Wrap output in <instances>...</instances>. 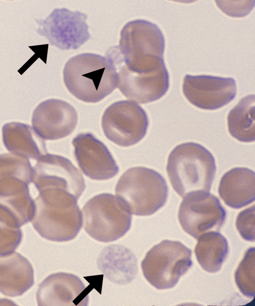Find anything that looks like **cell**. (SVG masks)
<instances>
[{
	"mask_svg": "<svg viewBox=\"0 0 255 306\" xmlns=\"http://www.w3.org/2000/svg\"><path fill=\"white\" fill-rule=\"evenodd\" d=\"M34 283L33 269L26 258L15 252L0 256L1 294L10 297L21 296Z\"/></svg>",
	"mask_w": 255,
	"mask_h": 306,
	"instance_id": "18",
	"label": "cell"
},
{
	"mask_svg": "<svg viewBox=\"0 0 255 306\" xmlns=\"http://www.w3.org/2000/svg\"><path fill=\"white\" fill-rule=\"evenodd\" d=\"M78 122L75 108L57 99L45 100L33 112L31 123L36 132L45 140H57L70 135Z\"/></svg>",
	"mask_w": 255,
	"mask_h": 306,
	"instance_id": "15",
	"label": "cell"
},
{
	"mask_svg": "<svg viewBox=\"0 0 255 306\" xmlns=\"http://www.w3.org/2000/svg\"><path fill=\"white\" fill-rule=\"evenodd\" d=\"M216 171L212 153L196 143L177 145L168 157L166 171L170 182L182 198L194 191L209 192Z\"/></svg>",
	"mask_w": 255,
	"mask_h": 306,
	"instance_id": "4",
	"label": "cell"
},
{
	"mask_svg": "<svg viewBox=\"0 0 255 306\" xmlns=\"http://www.w3.org/2000/svg\"><path fill=\"white\" fill-rule=\"evenodd\" d=\"M255 205L240 212L237 217L236 227L242 238L246 241L254 242Z\"/></svg>",
	"mask_w": 255,
	"mask_h": 306,
	"instance_id": "25",
	"label": "cell"
},
{
	"mask_svg": "<svg viewBox=\"0 0 255 306\" xmlns=\"http://www.w3.org/2000/svg\"><path fill=\"white\" fill-rule=\"evenodd\" d=\"M218 6L226 14L233 17H242L248 14L254 6L253 1H218Z\"/></svg>",
	"mask_w": 255,
	"mask_h": 306,
	"instance_id": "26",
	"label": "cell"
},
{
	"mask_svg": "<svg viewBox=\"0 0 255 306\" xmlns=\"http://www.w3.org/2000/svg\"><path fill=\"white\" fill-rule=\"evenodd\" d=\"M182 201L178 213L179 222L187 234L195 239L210 231H219L226 218L220 200L209 192L197 191Z\"/></svg>",
	"mask_w": 255,
	"mask_h": 306,
	"instance_id": "9",
	"label": "cell"
},
{
	"mask_svg": "<svg viewBox=\"0 0 255 306\" xmlns=\"http://www.w3.org/2000/svg\"><path fill=\"white\" fill-rule=\"evenodd\" d=\"M221 198L228 206L240 209L255 199V174L254 170L237 167L226 172L218 187Z\"/></svg>",
	"mask_w": 255,
	"mask_h": 306,
	"instance_id": "19",
	"label": "cell"
},
{
	"mask_svg": "<svg viewBox=\"0 0 255 306\" xmlns=\"http://www.w3.org/2000/svg\"><path fill=\"white\" fill-rule=\"evenodd\" d=\"M255 248H249L235 273V280L239 290L246 297L255 296Z\"/></svg>",
	"mask_w": 255,
	"mask_h": 306,
	"instance_id": "24",
	"label": "cell"
},
{
	"mask_svg": "<svg viewBox=\"0 0 255 306\" xmlns=\"http://www.w3.org/2000/svg\"><path fill=\"white\" fill-rule=\"evenodd\" d=\"M18 221L0 206V256L14 252L20 244L22 233Z\"/></svg>",
	"mask_w": 255,
	"mask_h": 306,
	"instance_id": "23",
	"label": "cell"
},
{
	"mask_svg": "<svg viewBox=\"0 0 255 306\" xmlns=\"http://www.w3.org/2000/svg\"><path fill=\"white\" fill-rule=\"evenodd\" d=\"M191 255L192 251L180 242L162 240L142 261L143 275L158 290L173 288L192 266Z\"/></svg>",
	"mask_w": 255,
	"mask_h": 306,
	"instance_id": "6",
	"label": "cell"
},
{
	"mask_svg": "<svg viewBox=\"0 0 255 306\" xmlns=\"http://www.w3.org/2000/svg\"><path fill=\"white\" fill-rule=\"evenodd\" d=\"M86 287L77 276L59 272L51 274L38 286V306H85Z\"/></svg>",
	"mask_w": 255,
	"mask_h": 306,
	"instance_id": "17",
	"label": "cell"
},
{
	"mask_svg": "<svg viewBox=\"0 0 255 306\" xmlns=\"http://www.w3.org/2000/svg\"><path fill=\"white\" fill-rule=\"evenodd\" d=\"M2 141L12 153L38 160L47 153L46 143L29 126L19 122H10L2 127Z\"/></svg>",
	"mask_w": 255,
	"mask_h": 306,
	"instance_id": "20",
	"label": "cell"
},
{
	"mask_svg": "<svg viewBox=\"0 0 255 306\" xmlns=\"http://www.w3.org/2000/svg\"><path fill=\"white\" fill-rule=\"evenodd\" d=\"M37 160L33 167L32 182L38 191L48 187L59 188L78 199L85 190V180L69 159L47 153Z\"/></svg>",
	"mask_w": 255,
	"mask_h": 306,
	"instance_id": "12",
	"label": "cell"
},
{
	"mask_svg": "<svg viewBox=\"0 0 255 306\" xmlns=\"http://www.w3.org/2000/svg\"><path fill=\"white\" fill-rule=\"evenodd\" d=\"M182 91L186 98L196 107L207 110L220 109L236 97L235 80L206 75L184 76Z\"/></svg>",
	"mask_w": 255,
	"mask_h": 306,
	"instance_id": "13",
	"label": "cell"
},
{
	"mask_svg": "<svg viewBox=\"0 0 255 306\" xmlns=\"http://www.w3.org/2000/svg\"><path fill=\"white\" fill-rule=\"evenodd\" d=\"M164 49V35L158 26L146 20L136 19L124 25L118 48L114 47L107 55L115 65L141 73L165 66Z\"/></svg>",
	"mask_w": 255,
	"mask_h": 306,
	"instance_id": "1",
	"label": "cell"
},
{
	"mask_svg": "<svg viewBox=\"0 0 255 306\" xmlns=\"http://www.w3.org/2000/svg\"><path fill=\"white\" fill-rule=\"evenodd\" d=\"M102 127L106 138L121 147L133 146L145 136L148 116L136 103L122 100L110 105L102 118Z\"/></svg>",
	"mask_w": 255,
	"mask_h": 306,
	"instance_id": "8",
	"label": "cell"
},
{
	"mask_svg": "<svg viewBox=\"0 0 255 306\" xmlns=\"http://www.w3.org/2000/svg\"><path fill=\"white\" fill-rule=\"evenodd\" d=\"M74 154L83 173L93 180H104L116 176L119 167L112 154L101 141L90 133L73 139Z\"/></svg>",
	"mask_w": 255,
	"mask_h": 306,
	"instance_id": "14",
	"label": "cell"
},
{
	"mask_svg": "<svg viewBox=\"0 0 255 306\" xmlns=\"http://www.w3.org/2000/svg\"><path fill=\"white\" fill-rule=\"evenodd\" d=\"M168 185L157 171L143 166L128 168L119 179L116 197L131 215L148 216L166 203Z\"/></svg>",
	"mask_w": 255,
	"mask_h": 306,
	"instance_id": "5",
	"label": "cell"
},
{
	"mask_svg": "<svg viewBox=\"0 0 255 306\" xmlns=\"http://www.w3.org/2000/svg\"><path fill=\"white\" fill-rule=\"evenodd\" d=\"M82 214L84 230L100 242L116 241L125 235L131 226V215L111 193L92 197L85 204Z\"/></svg>",
	"mask_w": 255,
	"mask_h": 306,
	"instance_id": "7",
	"label": "cell"
},
{
	"mask_svg": "<svg viewBox=\"0 0 255 306\" xmlns=\"http://www.w3.org/2000/svg\"><path fill=\"white\" fill-rule=\"evenodd\" d=\"M197 239L195 254L198 262L206 272H218L229 253L227 239L217 231L204 233Z\"/></svg>",
	"mask_w": 255,
	"mask_h": 306,
	"instance_id": "21",
	"label": "cell"
},
{
	"mask_svg": "<svg viewBox=\"0 0 255 306\" xmlns=\"http://www.w3.org/2000/svg\"><path fill=\"white\" fill-rule=\"evenodd\" d=\"M87 18L77 10L56 8L45 19L37 20V32L61 50H76L90 38Z\"/></svg>",
	"mask_w": 255,
	"mask_h": 306,
	"instance_id": "11",
	"label": "cell"
},
{
	"mask_svg": "<svg viewBox=\"0 0 255 306\" xmlns=\"http://www.w3.org/2000/svg\"><path fill=\"white\" fill-rule=\"evenodd\" d=\"M115 66L118 76L117 87L129 100L139 104L152 102L162 97L168 90L169 76L166 66L141 73Z\"/></svg>",
	"mask_w": 255,
	"mask_h": 306,
	"instance_id": "16",
	"label": "cell"
},
{
	"mask_svg": "<svg viewBox=\"0 0 255 306\" xmlns=\"http://www.w3.org/2000/svg\"><path fill=\"white\" fill-rule=\"evenodd\" d=\"M11 304V300L7 299H0V306H10Z\"/></svg>",
	"mask_w": 255,
	"mask_h": 306,
	"instance_id": "27",
	"label": "cell"
},
{
	"mask_svg": "<svg viewBox=\"0 0 255 306\" xmlns=\"http://www.w3.org/2000/svg\"><path fill=\"white\" fill-rule=\"evenodd\" d=\"M255 95H248L242 98L228 114L229 132L240 142L251 143L255 140Z\"/></svg>",
	"mask_w": 255,
	"mask_h": 306,
	"instance_id": "22",
	"label": "cell"
},
{
	"mask_svg": "<svg viewBox=\"0 0 255 306\" xmlns=\"http://www.w3.org/2000/svg\"><path fill=\"white\" fill-rule=\"evenodd\" d=\"M32 173L28 158L0 154V205L15 212L27 208L33 202L29 189Z\"/></svg>",
	"mask_w": 255,
	"mask_h": 306,
	"instance_id": "10",
	"label": "cell"
},
{
	"mask_svg": "<svg viewBox=\"0 0 255 306\" xmlns=\"http://www.w3.org/2000/svg\"><path fill=\"white\" fill-rule=\"evenodd\" d=\"M34 199L31 220L38 233L47 240L65 242L75 238L83 225L82 214L74 195L64 189L48 187Z\"/></svg>",
	"mask_w": 255,
	"mask_h": 306,
	"instance_id": "2",
	"label": "cell"
},
{
	"mask_svg": "<svg viewBox=\"0 0 255 306\" xmlns=\"http://www.w3.org/2000/svg\"><path fill=\"white\" fill-rule=\"evenodd\" d=\"M63 75L70 93L87 103L101 101L118 86L116 67L107 55L84 53L74 56L65 64Z\"/></svg>",
	"mask_w": 255,
	"mask_h": 306,
	"instance_id": "3",
	"label": "cell"
}]
</instances>
